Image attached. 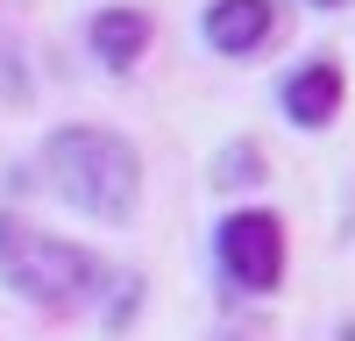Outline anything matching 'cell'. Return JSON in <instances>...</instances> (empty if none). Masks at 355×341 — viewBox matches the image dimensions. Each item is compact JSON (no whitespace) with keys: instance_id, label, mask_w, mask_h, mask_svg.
Segmentation results:
<instances>
[{"instance_id":"7","label":"cell","mask_w":355,"mask_h":341,"mask_svg":"<svg viewBox=\"0 0 355 341\" xmlns=\"http://www.w3.org/2000/svg\"><path fill=\"white\" fill-rule=\"evenodd\" d=\"M263 178V150L256 142H227V150L214 157V192H227V185H256Z\"/></svg>"},{"instance_id":"4","label":"cell","mask_w":355,"mask_h":341,"mask_svg":"<svg viewBox=\"0 0 355 341\" xmlns=\"http://www.w3.org/2000/svg\"><path fill=\"white\" fill-rule=\"evenodd\" d=\"M284 36V0H214L206 8V43L220 57H256Z\"/></svg>"},{"instance_id":"6","label":"cell","mask_w":355,"mask_h":341,"mask_svg":"<svg viewBox=\"0 0 355 341\" xmlns=\"http://www.w3.org/2000/svg\"><path fill=\"white\" fill-rule=\"evenodd\" d=\"M150 50V21H142L135 8H107L93 15V57L107 71H135V57Z\"/></svg>"},{"instance_id":"8","label":"cell","mask_w":355,"mask_h":341,"mask_svg":"<svg viewBox=\"0 0 355 341\" xmlns=\"http://www.w3.org/2000/svg\"><path fill=\"white\" fill-rule=\"evenodd\" d=\"M313 8H348V0H313Z\"/></svg>"},{"instance_id":"5","label":"cell","mask_w":355,"mask_h":341,"mask_svg":"<svg viewBox=\"0 0 355 341\" xmlns=\"http://www.w3.org/2000/svg\"><path fill=\"white\" fill-rule=\"evenodd\" d=\"M284 121L291 128H327L334 114H341V100H348V78H341V64L334 57H313V64H299L284 78Z\"/></svg>"},{"instance_id":"3","label":"cell","mask_w":355,"mask_h":341,"mask_svg":"<svg viewBox=\"0 0 355 341\" xmlns=\"http://www.w3.org/2000/svg\"><path fill=\"white\" fill-rule=\"evenodd\" d=\"M214 256L234 292H277L284 284V220L263 207H234L214 227Z\"/></svg>"},{"instance_id":"2","label":"cell","mask_w":355,"mask_h":341,"mask_svg":"<svg viewBox=\"0 0 355 341\" xmlns=\"http://www.w3.org/2000/svg\"><path fill=\"white\" fill-rule=\"evenodd\" d=\"M0 277H8V292H21L28 306H50V313L85 306L114 284V270L93 249L57 242V235H43V227H28L15 213H0Z\"/></svg>"},{"instance_id":"1","label":"cell","mask_w":355,"mask_h":341,"mask_svg":"<svg viewBox=\"0 0 355 341\" xmlns=\"http://www.w3.org/2000/svg\"><path fill=\"white\" fill-rule=\"evenodd\" d=\"M43 170H50V185L64 207H78L85 220H107V227H121L135 220V199H142V157H135V142L128 135H114V128H57L43 142Z\"/></svg>"}]
</instances>
